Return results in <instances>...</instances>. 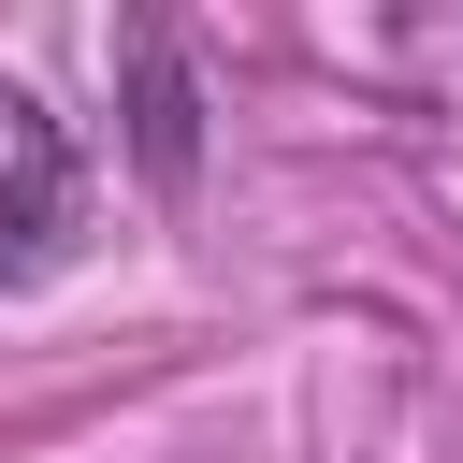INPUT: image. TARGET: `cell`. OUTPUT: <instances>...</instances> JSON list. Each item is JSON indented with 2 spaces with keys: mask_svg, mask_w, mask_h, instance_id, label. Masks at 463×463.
I'll use <instances>...</instances> for the list:
<instances>
[{
  "mask_svg": "<svg viewBox=\"0 0 463 463\" xmlns=\"http://www.w3.org/2000/svg\"><path fill=\"white\" fill-rule=\"evenodd\" d=\"M116 72H130V159H145L159 188H188V174H203V72H188V29H174V14H130V29H116Z\"/></svg>",
  "mask_w": 463,
  "mask_h": 463,
  "instance_id": "obj_2",
  "label": "cell"
},
{
  "mask_svg": "<svg viewBox=\"0 0 463 463\" xmlns=\"http://www.w3.org/2000/svg\"><path fill=\"white\" fill-rule=\"evenodd\" d=\"M72 246H87V159L29 87H0V289H43Z\"/></svg>",
  "mask_w": 463,
  "mask_h": 463,
  "instance_id": "obj_1",
  "label": "cell"
}]
</instances>
